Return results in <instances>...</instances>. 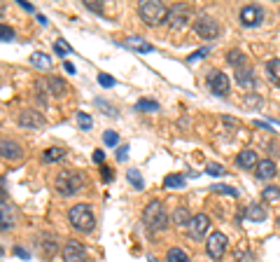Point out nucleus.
<instances>
[{
	"label": "nucleus",
	"instance_id": "1",
	"mask_svg": "<svg viewBox=\"0 0 280 262\" xmlns=\"http://www.w3.org/2000/svg\"><path fill=\"white\" fill-rule=\"evenodd\" d=\"M143 223L149 232H164L168 227V213H166L161 201H149L143 211Z\"/></svg>",
	"mask_w": 280,
	"mask_h": 262
},
{
	"label": "nucleus",
	"instance_id": "2",
	"mask_svg": "<svg viewBox=\"0 0 280 262\" xmlns=\"http://www.w3.org/2000/svg\"><path fill=\"white\" fill-rule=\"evenodd\" d=\"M84 185H87V178H84L80 171H61L59 176H56V190L63 197L77 195Z\"/></svg>",
	"mask_w": 280,
	"mask_h": 262
},
{
	"label": "nucleus",
	"instance_id": "3",
	"mask_svg": "<svg viewBox=\"0 0 280 262\" xmlns=\"http://www.w3.org/2000/svg\"><path fill=\"white\" fill-rule=\"evenodd\" d=\"M68 220L70 225L77 229V232H91L96 227V218H93L91 206L87 204H75V206L68 211Z\"/></svg>",
	"mask_w": 280,
	"mask_h": 262
},
{
	"label": "nucleus",
	"instance_id": "4",
	"mask_svg": "<svg viewBox=\"0 0 280 262\" xmlns=\"http://www.w3.org/2000/svg\"><path fill=\"white\" fill-rule=\"evenodd\" d=\"M140 19H143L147 26H157V23H164L168 19V7L159 0H147L140 5Z\"/></svg>",
	"mask_w": 280,
	"mask_h": 262
},
{
	"label": "nucleus",
	"instance_id": "5",
	"mask_svg": "<svg viewBox=\"0 0 280 262\" xmlns=\"http://www.w3.org/2000/svg\"><path fill=\"white\" fill-rule=\"evenodd\" d=\"M187 229H189V236H192L194 241L203 239V236L208 234V229H210V218L206 216V213H196V216H192Z\"/></svg>",
	"mask_w": 280,
	"mask_h": 262
},
{
	"label": "nucleus",
	"instance_id": "6",
	"mask_svg": "<svg viewBox=\"0 0 280 262\" xmlns=\"http://www.w3.org/2000/svg\"><path fill=\"white\" fill-rule=\"evenodd\" d=\"M226 246H229V239H226L222 232H215V234H210L208 241H206V253H208L213 260H220V257L224 255Z\"/></svg>",
	"mask_w": 280,
	"mask_h": 262
},
{
	"label": "nucleus",
	"instance_id": "7",
	"mask_svg": "<svg viewBox=\"0 0 280 262\" xmlns=\"http://www.w3.org/2000/svg\"><path fill=\"white\" fill-rule=\"evenodd\" d=\"M194 31H196V35H201L203 40H215L220 35V26H217V21L210 19V17H198L196 21H194Z\"/></svg>",
	"mask_w": 280,
	"mask_h": 262
},
{
	"label": "nucleus",
	"instance_id": "8",
	"mask_svg": "<svg viewBox=\"0 0 280 262\" xmlns=\"http://www.w3.org/2000/svg\"><path fill=\"white\" fill-rule=\"evenodd\" d=\"M208 89L213 91L215 96H229V89H231V84H229V78H226L224 73H220V70H213L208 75Z\"/></svg>",
	"mask_w": 280,
	"mask_h": 262
},
{
	"label": "nucleus",
	"instance_id": "9",
	"mask_svg": "<svg viewBox=\"0 0 280 262\" xmlns=\"http://www.w3.org/2000/svg\"><path fill=\"white\" fill-rule=\"evenodd\" d=\"M63 262H87V251L80 241L70 239L63 246Z\"/></svg>",
	"mask_w": 280,
	"mask_h": 262
},
{
	"label": "nucleus",
	"instance_id": "10",
	"mask_svg": "<svg viewBox=\"0 0 280 262\" xmlns=\"http://www.w3.org/2000/svg\"><path fill=\"white\" fill-rule=\"evenodd\" d=\"M0 157L7 159V162H19V159L23 157V148L17 143V140L3 138L0 140Z\"/></svg>",
	"mask_w": 280,
	"mask_h": 262
},
{
	"label": "nucleus",
	"instance_id": "11",
	"mask_svg": "<svg viewBox=\"0 0 280 262\" xmlns=\"http://www.w3.org/2000/svg\"><path fill=\"white\" fill-rule=\"evenodd\" d=\"M262 19H264V10L259 5H247V7H243L241 10V23L243 26H259L262 23Z\"/></svg>",
	"mask_w": 280,
	"mask_h": 262
},
{
	"label": "nucleus",
	"instance_id": "12",
	"mask_svg": "<svg viewBox=\"0 0 280 262\" xmlns=\"http://www.w3.org/2000/svg\"><path fill=\"white\" fill-rule=\"evenodd\" d=\"M19 127H23V129L44 127V115H40L38 110H21L19 112Z\"/></svg>",
	"mask_w": 280,
	"mask_h": 262
},
{
	"label": "nucleus",
	"instance_id": "13",
	"mask_svg": "<svg viewBox=\"0 0 280 262\" xmlns=\"http://www.w3.org/2000/svg\"><path fill=\"white\" fill-rule=\"evenodd\" d=\"M168 21L173 28H182L187 21H189V7L187 5H180L175 7L173 12H168Z\"/></svg>",
	"mask_w": 280,
	"mask_h": 262
},
{
	"label": "nucleus",
	"instance_id": "14",
	"mask_svg": "<svg viewBox=\"0 0 280 262\" xmlns=\"http://www.w3.org/2000/svg\"><path fill=\"white\" fill-rule=\"evenodd\" d=\"M254 171H257V178H262V180H271L275 176V162L273 159H262V162L254 166Z\"/></svg>",
	"mask_w": 280,
	"mask_h": 262
},
{
	"label": "nucleus",
	"instance_id": "15",
	"mask_svg": "<svg viewBox=\"0 0 280 262\" xmlns=\"http://www.w3.org/2000/svg\"><path fill=\"white\" fill-rule=\"evenodd\" d=\"M14 223H17V218H14V211H12L10 204L0 206V232L12 229V227H14Z\"/></svg>",
	"mask_w": 280,
	"mask_h": 262
},
{
	"label": "nucleus",
	"instance_id": "16",
	"mask_svg": "<svg viewBox=\"0 0 280 262\" xmlns=\"http://www.w3.org/2000/svg\"><path fill=\"white\" fill-rule=\"evenodd\" d=\"M236 164L241 169H252V166H257L259 164V159H257V155H254L252 150H243V152H238Z\"/></svg>",
	"mask_w": 280,
	"mask_h": 262
},
{
	"label": "nucleus",
	"instance_id": "17",
	"mask_svg": "<svg viewBox=\"0 0 280 262\" xmlns=\"http://www.w3.org/2000/svg\"><path fill=\"white\" fill-rule=\"evenodd\" d=\"M124 45H126L129 50H133V52H143V54H149V52H154V47L147 45L143 38H126V40H124Z\"/></svg>",
	"mask_w": 280,
	"mask_h": 262
},
{
	"label": "nucleus",
	"instance_id": "18",
	"mask_svg": "<svg viewBox=\"0 0 280 262\" xmlns=\"http://www.w3.org/2000/svg\"><path fill=\"white\" fill-rule=\"evenodd\" d=\"M236 82L241 84V87H254V73L252 68H238L236 70Z\"/></svg>",
	"mask_w": 280,
	"mask_h": 262
},
{
	"label": "nucleus",
	"instance_id": "19",
	"mask_svg": "<svg viewBox=\"0 0 280 262\" xmlns=\"http://www.w3.org/2000/svg\"><path fill=\"white\" fill-rule=\"evenodd\" d=\"M47 82H49V89H52V96H56V99H61V96H66V91H68V87H66V82L61 78H47Z\"/></svg>",
	"mask_w": 280,
	"mask_h": 262
},
{
	"label": "nucleus",
	"instance_id": "20",
	"mask_svg": "<svg viewBox=\"0 0 280 262\" xmlns=\"http://www.w3.org/2000/svg\"><path fill=\"white\" fill-rule=\"evenodd\" d=\"M63 157H66V150H63V148H47V150L42 152V159L47 164H52V162H61V159H63Z\"/></svg>",
	"mask_w": 280,
	"mask_h": 262
},
{
	"label": "nucleus",
	"instance_id": "21",
	"mask_svg": "<svg viewBox=\"0 0 280 262\" xmlns=\"http://www.w3.org/2000/svg\"><path fill=\"white\" fill-rule=\"evenodd\" d=\"M245 218L247 220H254V223H259V220H266V211H264L262 206H247V211H245Z\"/></svg>",
	"mask_w": 280,
	"mask_h": 262
},
{
	"label": "nucleus",
	"instance_id": "22",
	"mask_svg": "<svg viewBox=\"0 0 280 262\" xmlns=\"http://www.w3.org/2000/svg\"><path fill=\"white\" fill-rule=\"evenodd\" d=\"M189 220H192V216L187 213V208H175V213H173V223H175L177 227H187Z\"/></svg>",
	"mask_w": 280,
	"mask_h": 262
},
{
	"label": "nucleus",
	"instance_id": "23",
	"mask_svg": "<svg viewBox=\"0 0 280 262\" xmlns=\"http://www.w3.org/2000/svg\"><path fill=\"white\" fill-rule=\"evenodd\" d=\"M31 63H33V66L35 68H42V70H44V68H49V56H47V54H44V52H33V56H31Z\"/></svg>",
	"mask_w": 280,
	"mask_h": 262
},
{
	"label": "nucleus",
	"instance_id": "24",
	"mask_svg": "<svg viewBox=\"0 0 280 262\" xmlns=\"http://www.w3.org/2000/svg\"><path fill=\"white\" fill-rule=\"evenodd\" d=\"M166 260L168 262H192L189 260V255H187L182 248H170L168 255H166Z\"/></svg>",
	"mask_w": 280,
	"mask_h": 262
},
{
	"label": "nucleus",
	"instance_id": "25",
	"mask_svg": "<svg viewBox=\"0 0 280 262\" xmlns=\"http://www.w3.org/2000/svg\"><path fill=\"white\" fill-rule=\"evenodd\" d=\"M126 178H129V183L136 187V190H143L145 187V180H143V176L136 171V169H131V171H126Z\"/></svg>",
	"mask_w": 280,
	"mask_h": 262
},
{
	"label": "nucleus",
	"instance_id": "26",
	"mask_svg": "<svg viewBox=\"0 0 280 262\" xmlns=\"http://www.w3.org/2000/svg\"><path fill=\"white\" fill-rule=\"evenodd\" d=\"M266 70H269L271 80H273L275 84H280V59H271L269 66H266Z\"/></svg>",
	"mask_w": 280,
	"mask_h": 262
},
{
	"label": "nucleus",
	"instance_id": "27",
	"mask_svg": "<svg viewBox=\"0 0 280 262\" xmlns=\"http://www.w3.org/2000/svg\"><path fill=\"white\" fill-rule=\"evenodd\" d=\"M164 185L168 190H177V187H185V178L182 176H166Z\"/></svg>",
	"mask_w": 280,
	"mask_h": 262
},
{
	"label": "nucleus",
	"instance_id": "28",
	"mask_svg": "<svg viewBox=\"0 0 280 262\" xmlns=\"http://www.w3.org/2000/svg\"><path fill=\"white\" fill-rule=\"evenodd\" d=\"M229 63L236 68H245V54H241V52H229Z\"/></svg>",
	"mask_w": 280,
	"mask_h": 262
},
{
	"label": "nucleus",
	"instance_id": "29",
	"mask_svg": "<svg viewBox=\"0 0 280 262\" xmlns=\"http://www.w3.org/2000/svg\"><path fill=\"white\" fill-rule=\"evenodd\" d=\"M136 110H149V112H154V110H159V103H154V101H138Z\"/></svg>",
	"mask_w": 280,
	"mask_h": 262
},
{
	"label": "nucleus",
	"instance_id": "30",
	"mask_svg": "<svg viewBox=\"0 0 280 262\" xmlns=\"http://www.w3.org/2000/svg\"><path fill=\"white\" fill-rule=\"evenodd\" d=\"M98 84L110 89V87H115V84H117V80L112 78V75H108V73H100V75H98Z\"/></svg>",
	"mask_w": 280,
	"mask_h": 262
},
{
	"label": "nucleus",
	"instance_id": "31",
	"mask_svg": "<svg viewBox=\"0 0 280 262\" xmlns=\"http://www.w3.org/2000/svg\"><path fill=\"white\" fill-rule=\"evenodd\" d=\"M0 40H3V42L14 40V31H12L10 26H5V23H0Z\"/></svg>",
	"mask_w": 280,
	"mask_h": 262
},
{
	"label": "nucleus",
	"instance_id": "32",
	"mask_svg": "<svg viewBox=\"0 0 280 262\" xmlns=\"http://www.w3.org/2000/svg\"><path fill=\"white\" fill-rule=\"evenodd\" d=\"M264 199H266V201L280 199V187H273V185H271V187H266V190H264Z\"/></svg>",
	"mask_w": 280,
	"mask_h": 262
},
{
	"label": "nucleus",
	"instance_id": "33",
	"mask_svg": "<svg viewBox=\"0 0 280 262\" xmlns=\"http://www.w3.org/2000/svg\"><path fill=\"white\" fill-rule=\"evenodd\" d=\"M96 106L100 108V110H105L110 117H117V108L115 106H110V103H105V101H100V99H96Z\"/></svg>",
	"mask_w": 280,
	"mask_h": 262
},
{
	"label": "nucleus",
	"instance_id": "34",
	"mask_svg": "<svg viewBox=\"0 0 280 262\" xmlns=\"http://www.w3.org/2000/svg\"><path fill=\"white\" fill-rule=\"evenodd\" d=\"M206 173H208V176H224V166H222V164H208V166H206Z\"/></svg>",
	"mask_w": 280,
	"mask_h": 262
},
{
	"label": "nucleus",
	"instance_id": "35",
	"mask_svg": "<svg viewBox=\"0 0 280 262\" xmlns=\"http://www.w3.org/2000/svg\"><path fill=\"white\" fill-rule=\"evenodd\" d=\"M213 190H215V192H222V195H231V197H238V190H236V187H231V185H215Z\"/></svg>",
	"mask_w": 280,
	"mask_h": 262
},
{
	"label": "nucleus",
	"instance_id": "36",
	"mask_svg": "<svg viewBox=\"0 0 280 262\" xmlns=\"http://www.w3.org/2000/svg\"><path fill=\"white\" fill-rule=\"evenodd\" d=\"M117 140H119L117 131H105V134H103V143L110 145V148H112V145H117Z\"/></svg>",
	"mask_w": 280,
	"mask_h": 262
},
{
	"label": "nucleus",
	"instance_id": "37",
	"mask_svg": "<svg viewBox=\"0 0 280 262\" xmlns=\"http://www.w3.org/2000/svg\"><path fill=\"white\" fill-rule=\"evenodd\" d=\"M77 124H80V127L82 129H91V117H89V115H84V112H77Z\"/></svg>",
	"mask_w": 280,
	"mask_h": 262
},
{
	"label": "nucleus",
	"instance_id": "38",
	"mask_svg": "<svg viewBox=\"0 0 280 262\" xmlns=\"http://www.w3.org/2000/svg\"><path fill=\"white\" fill-rule=\"evenodd\" d=\"M54 50H56V54H59V56L70 54V45H66L63 40H59V42H56V45H54Z\"/></svg>",
	"mask_w": 280,
	"mask_h": 262
},
{
	"label": "nucleus",
	"instance_id": "39",
	"mask_svg": "<svg viewBox=\"0 0 280 262\" xmlns=\"http://www.w3.org/2000/svg\"><path fill=\"white\" fill-rule=\"evenodd\" d=\"M5 176H0V206H5L7 204V190H5Z\"/></svg>",
	"mask_w": 280,
	"mask_h": 262
},
{
	"label": "nucleus",
	"instance_id": "40",
	"mask_svg": "<svg viewBox=\"0 0 280 262\" xmlns=\"http://www.w3.org/2000/svg\"><path fill=\"white\" fill-rule=\"evenodd\" d=\"M117 159H119V162H126L129 159V145H121L119 150H117Z\"/></svg>",
	"mask_w": 280,
	"mask_h": 262
},
{
	"label": "nucleus",
	"instance_id": "41",
	"mask_svg": "<svg viewBox=\"0 0 280 262\" xmlns=\"http://www.w3.org/2000/svg\"><path fill=\"white\" fill-rule=\"evenodd\" d=\"M100 178H103V183H110L112 180V169H108V166L100 169Z\"/></svg>",
	"mask_w": 280,
	"mask_h": 262
},
{
	"label": "nucleus",
	"instance_id": "42",
	"mask_svg": "<svg viewBox=\"0 0 280 262\" xmlns=\"http://www.w3.org/2000/svg\"><path fill=\"white\" fill-rule=\"evenodd\" d=\"M93 162H96V164H103V162H105V152H103V150H93Z\"/></svg>",
	"mask_w": 280,
	"mask_h": 262
},
{
	"label": "nucleus",
	"instance_id": "43",
	"mask_svg": "<svg viewBox=\"0 0 280 262\" xmlns=\"http://www.w3.org/2000/svg\"><path fill=\"white\" fill-rule=\"evenodd\" d=\"M208 54V50H198V52H194L192 56H189V61H196V59H201V56H206Z\"/></svg>",
	"mask_w": 280,
	"mask_h": 262
},
{
	"label": "nucleus",
	"instance_id": "44",
	"mask_svg": "<svg viewBox=\"0 0 280 262\" xmlns=\"http://www.w3.org/2000/svg\"><path fill=\"white\" fill-rule=\"evenodd\" d=\"M14 255H19L21 260H28V257H31V253H26L23 248H14Z\"/></svg>",
	"mask_w": 280,
	"mask_h": 262
},
{
	"label": "nucleus",
	"instance_id": "45",
	"mask_svg": "<svg viewBox=\"0 0 280 262\" xmlns=\"http://www.w3.org/2000/svg\"><path fill=\"white\" fill-rule=\"evenodd\" d=\"M84 5H87L89 10H93V12H100V5H96V0H87Z\"/></svg>",
	"mask_w": 280,
	"mask_h": 262
},
{
	"label": "nucleus",
	"instance_id": "46",
	"mask_svg": "<svg viewBox=\"0 0 280 262\" xmlns=\"http://www.w3.org/2000/svg\"><path fill=\"white\" fill-rule=\"evenodd\" d=\"M17 3H19V5L23 7V10H28V12H35V7L31 5V3H26V0H17Z\"/></svg>",
	"mask_w": 280,
	"mask_h": 262
},
{
	"label": "nucleus",
	"instance_id": "47",
	"mask_svg": "<svg viewBox=\"0 0 280 262\" xmlns=\"http://www.w3.org/2000/svg\"><path fill=\"white\" fill-rule=\"evenodd\" d=\"M63 68H66V73H70V75L75 73V66H72L70 61H63Z\"/></svg>",
	"mask_w": 280,
	"mask_h": 262
},
{
	"label": "nucleus",
	"instance_id": "48",
	"mask_svg": "<svg viewBox=\"0 0 280 262\" xmlns=\"http://www.w3.org/2000/svg\"><path fill=\"white\" fill-rule=\"evenodd\" d=\"M245 106H247V108H250V106H259V99H247Z\"/></svg>",
	"mask_w": 280,
	"mask_h": 262
},
{
	"label": "nucleus",
	"instance_id": "49",
	"mask_svg": "<svg viewBox=\"0 0 280 262\" xmlns=\"http://www.w3.org/2000/svg\"><path fill=\"white\" fill-rule=\"evenodd\" d=\"M3 12H5V5H3V3H0V14H3Z\"/></svg>",
	"mask_w": 280,
	"mask_h": 262
},
{
	"label": "nucleus",
	"instance_id": "50",
	"mask_svg": "<svg viewBox=\"0 0 280 262\" xmlns=\"http://www.w3.org/2000/svg\"><path fill=\"white\" fill-rule=\"evenodd\" d=\"M3 255H5V251H3V246H0V257H3Z\"/></svg>",
	"mask_w": 280,
	"mask_h": 262
},
{
	"label": "nucleus",
	"instance_id": "51",
	"mask_svg": "<svg viewBox=\"0 0 280 262\" xmlns=\"http://www.w3.org/2000/svg\"><path fill=\"white\" fill-rule=\"evenodd\" d=\"M278 223H280V220H278Z\"/></svg>",
	"mask_w": 280,
	"mask_h": 262
}]
</instances>
